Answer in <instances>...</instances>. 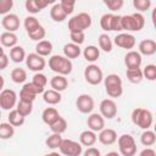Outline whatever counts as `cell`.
I'll return each instance as SVG.
<instances>
[{
	"label": "cell",
	"mask_w": 156,
	"mask_h": 156,
	"mask_svg": "<svg viewBox=\"0 0 156 156\" xmlns=\"http://www.w3.org/2000/svg\"><path fill=\"white\" fill-rule=\"evenodd\" d=\"M141 55L139 51L130 50L124 56V65L127 66V69H134V68H140L141 66Z\"/></svg>",
	"instance_id": "cell-17"
},
{
	"label": "cell",
	"mask_w": 156,
	"mask_h": 156,
	"mask_svg": "<svg viewBox=\"0 0 156 156\" xmlns=\"http://www.w3.org/2000/svg\"><path fill=\"white\" fill-rule=\"evenodd\" d=\"M82 54L80 46L74 44V43H67L63 46V56H66L67 58H77L79 57V55Z\"/></svg>",
	"instance_id": "cell-26"
},
{
	"label": "cell",
	"mask_w": 156,
	"mask_h": 156,
	"mask_svg": "<svg viewBox=\"0 0 156 156\" xmlns=\"http://www.w3.org/2000/svg\"><path fill=\"white\" fill-rule=\"evenodd\" d=\"M133 6L135 10H138L141 13L151 7V1L150 0H133Z\"/></svg>",
	"instance_id": "cell-45"
},
{
	"label": "cell",
	"mask_w": 156,
	"mask_h": 156,
	"mask_svg": "<svg viewBox=\"0 0 156 156\" xmlns=\"http://www.w3.org/2000/svg\"><path fill=\"white\" fill-rule=\"evenodd\" d=\"M35 52L43 57L50 56L52 52V44L49 40H41L35 45Z\"/></svg>",
	"instance_id": "cell-28"
},
{
	"label": "cell",
	"mask_w": 156,
	"mask_h": 156,
	"mask_svg": "<svg viewBox=\"0 0 156 156\" xmlns=\"http://www.w3.org/2000/svg\"><path fill=\"white\" fill-rule=\"evenodd\" d=\"M83 156H101V152H100L99 149L90 146V147H88V149L83 152Z\"/></svg>",
	"instance_id": "cell-51"
},
{
	"label": "cell",
	"mask_w": 156,
	"mask_h": 156,
	"mask_svg": "<svg viewBox=\"0 0 156 156\" xmlns=\"http://www.w3.org/2000/svg\"><path fill=\"white\" fill-rule=\"evenodd\" d=\"M113 43L122 49H127L130 51V49H133L135 46V37L133 34L129 33H119L113 38Z\"/></svg>",
	"instance_id": "cell-14"
},
{
	"label": "cell",
	"mask_w": 156,
	"mask_h": 156,
	"mask_svg": "<svg viewBox=\"0 0 156 156\" xmlns=\"http://www.w3.org/2000/svg\"><path fill=\"white\" fill-rule=\"evenodd\" d=\"M43 99L48 105H57L58 102H61V93L54 90V89H48L44 91L43 94Z\"/></svg>",
	"instance_id": "cell-27"
},
{
	"label": "cell",
	"mask_w": 156,
	"mask_h": 156,
	"mask_svg": "<svg viewBox=\"0 0 156 156\" xmlns=\"http://www.w3.org/2000/svg\"><path fill=\"white\" fill-rule=\"evenodd\" d=\"M126 76H127V79L133 83V84H138L143 80L144 78V74H143V69L141 68H134V69H127L126 72Z\"/></svg>",
	"instance_id": "cell-33"
},
{
	"label": "cell",
	"mask_w": 156,
	"mask_h": 156,
	"mask_svg": "<svg viewBox=\"0 0 156 156\" xmlns=\"http://www.w3.org/2000/svg\"><path fill=\"white\" fill-rule=\"evenodd\" d=\"M104 85L106 94L110 98H119L123 94V83L118 74H107L104 78Z\"/></svg>",
	"instance_id": "cell-2"
},
{
	"label": "cell",
	"mask_w": 156,
	"mask_h": 156,
	"mask_svg": "<svg viewBox=\"0 0 156 156\" xmlns=\"http://www.w3.org/2000/svg\"><path fill=\"white\" fill-rule=\"evenodd\" d=\"M98 139L99 141L102 144V145H112L117 141V133L115 129H111V128H105L102 129L99 135H98Z\"/></svg>",
	"instance_id": "cell-19"
},
{
	"label": "cell",
	"mask_w": 156,
	"mask_h": 156,
	"mask_svg": "<svg viewBox=\"0 0 156 156\" xmlns=\"http://www.w3.org/2000/svg\"><path fill=\"white\" fill-rule=\"evenodd\" d=\"M49 67L52 72L60 74V76H68L72 69H73V65L72 61L69 58H67L66 56L62 55H52L49 58Z\"/></svg>",
	"instance_id": "cell-1"
},
{
	"label": "cell",
	"mask_w": 156,
	"mask_h": 156,
	"mask_svg": "<svg viewBox=\"0 0 156 156\" xmlns=\"http://www.w3.org/2000/svg\"><path fill=\"white\" fill-rule=\"evenodd\" d=\"M60 5L61 7L63 9V11L68 15H71L73 11H74V6H76V1L74 0H61L60 1Z\"/></svg>",
	"instance_id": "cell-47"
},
{
	"label": "cell",
	"mask_w": 156,
	"mask_h": 156,
	"mask_svg": "<svg viewBox=\"0 0 156 156\" xmlns=\"http://www.w3.org/2000/svg\"><path fill=\"white\" fill-rule=\"evenodd\" d=\"M13 6V1L12 0H1L0 1V15L6 16L9 15L10 10Z\"/></svg>",
	"instance_id": "cell-48"
},
{
	"label": "cell",
	"mask_w": 156,
	"mask_h": 156,
	"mask_svg": "<svg viewBox=\"0 0 156 156\" xmlns=\"http://www.w3.org/2000/svg\"><path fill=\"white\" fill-rule=\"evenodd\" d=\"M17 40H18L17 35L15 33H11V32H6L5 30L0 35V43L5 48H10V49L15 48L17 45Z\"/></svg>",
	"instance_id": "cell-25"
},
{
	"label": "cell",
	"mask_w": 156,
	"mask_h": 156,
	"mask_svg": "<svg viewBox=\"0 0 156 156\" xmlns=\"http://www.w3.org/2000/svg\"><path fill=\"white\" fill-rule=\"evenodd\" d=\"M115 15L113 13H105L100 18V27L105 32H112V23H113Z\"/></svg>",
	"instance_id": "cell-40"
},
{
	"label": "cell",
	"mask_w": 156,
	"mask_h": 156,
	"mask_svg": "<svg viewBox=\"0 0 156 156\" xmlns=\"http://www.w3.org/2000/svg\"><path fill=\"white\" fill-rule=\"evenodd\" d=\"M83 56L88 62L93 63L100 57V49H98V46L95 45H88L83 50Z\"/></svg>",
	"instance_id": "cell-29"
},
{
	"label": "cell",
	"mask_w": 156,
	"mask_h": 156,
	"mask_svg": "<svg viewBox=\"0 0 156 156\" xmlns=\"http://www.w3.org/2000/svg\"><path fill=\"white\" fill-rule=\"evenodd\" d=\"M10 77H11V80L13 83H17V84H21V83H24L26 79H27V71L24 68H21V67H16L11 71L10 73Z\"/></svg>",
	"instance_id": "cell-31"
},
{
	"label": "cell",
	"mask_w": 156,
	"mask_h": 156,
	"mask_svg": "<svg viewBox=\"0 0 156 156\" xmlns=\"http://www.w3.org/2000/svg\"><path fill=\"white\" fill-rule=\"evenodd\" d=\"M91 26V16L87 12H80L73 16L68 21V29L69 33L73 32H84Z\"/></svg>",
	"instance_id": "cell-5"
},
{
	"label": "cell",
	"mask_w": 156,
	"mask_h": 156,
	"mask_svg": "<svg viewBox=\"0 0 156 156\" xmlns=\"http://www.w3.org/2000/svg\"><path fill=\"white\" fill-rule=\"evenodd\" d=\"M151 20H152V24H154V27L156 29V6L154 7V10L151 12Z\"/></svg>",
	"instance_id": "cell-54"
},
{
	"label": "cell",
	"mask_w": 156,
	"mask_h": 156,
	"mask_svg": "<svg viewBox=\"0 0 156 156\" xmlns=\"http://www.w3.org/2000/svg\"><path fill=\"white\" fill-rule=\"evenodd\" d=\"M145 26V17L140 12L122 16V28L127 32H139Z\"/></svg>",
	"instance_id": "cell-4"
},
{
	"label": "cell",
	"mask_w": 156,
	"mask_h": 156,
	"mask_svg": "<svg viewBox=\"0 0 156 156\" xmlns=\"http://www.w3.org/2000/svg\"><path fill=\"white\" fill-rule=\"evenodd\" d=\"M10 58L15 63H21L22 61H24L27 58L24 49L22 46H20V45H16L15 48L10 49Z\"/></svg>",
	"instance_id": "cell-30"
},
{
	"label": "cell",
	"mask_w": 156,
	"mask_h": 156,
	"mask_svg": "<svg viewBox=\"0 0 156 156\" xmlns=\"http://www.w3.org/2000/svg\"><path fill=\"white\" fill-rule=\"evenodd\" d=\"M1 26L4 27V29H6V32L15 33L20 28V17L15 13H9L6 16H2Z\"/></svg>",
	"instance_id": "cell-16"
},
{
	"label": "cell",
	"mask_w": 156,
	"mask_h": 156,
	"mask_svg": "<svg viewBox=\"0 0 156 156\" xmlns=\"http://www.w3.org/2000/svg\"><path fill=\"white\" fill-rule=\"evenodd\" d=\"M104 73L102 69L98 65H88L84 69V79L90 85H98L101 82H104Z\"/></svg>",
	"instance_id": "cell-7"
},
{
	"label": "cell",
	"mask_w": 156,
	"mask_h": 156,
	"mask_svg": "<svg viewBox=\"0 0 156 156\" xmlns=\"http://www.w3.org/2000/svg\"><path fill=\"white\" fill-rule=\"evenodd\" d=\"M50 17L55 22H63L67 18V13L61 7L60 2H55L50 9Z\"/></svg>",
	"instance_id": "cell-24"
},
{
	"label": "cell",
	"mask_w": 156,
	"mask_h": 156,
	"mask_svg": "<svg viewBox=\"0 0 156 156\" xmlns=\"http://www.w3.org/2000/svg\"><path fill=\"white\" fill-rule=\"evenodd\" d=\"M104 4L108 7V10L115 12V11H118L122 9L124 1L123 0H104Z\"/></svg>",
	"instance_id": "cell-46"
},
{
	"label": "cell",
	"mask_w": 156,
	"mask_h": 156,
	"mask_svg": "<svg viewBox=\"0 0 156 156\" xmlns=\"http://www.w3.org/2000/svg\"><path fill=\"white\" fill-rule=\"evenodd\" d=\"M63 139L61 136V134H56V133H52L51 135H49L45 140V145L51 149V150H55V149H60L61 144H62Z\"/></svg>",
	"instance_id": "cell-35"
},
{
	"label": "cell",
	"mask_w": 156,
	"mask_h": 156,
	"mask_svg": "<svg viewBox=\"0 0 156 156\" xmlns=\"http://www.w3.org/2000/svg\"><path fill=\"white\" fill-rule=\"evenodd\" d=\"M154 132L156 133V123H155V126H154Z\"/></svg>",
	"instance_id": "cell-57"
},
{
	"label": "cell",
	"mask_w": 156,
	"mask_h": 156,
	"mask_svg": "<svg viewBox=\"0 0 156 156\" xmlns=\"http://www.w3.org/2000/svg\"><path fill=\"white\" fill-rule=\"evenodd\" d=\"M50 87H51V89H54V90L61 93V91H63V90L67 89V87H68V80H67V78H66L65 76L57 74V76H54V77L50 79Z\"/></svg>",
	"instance_id": "cell-22"
},
{
	"label": "cell",
	"mask_w": 156,
	"mask_h": 156,
	"mask_svg": "<svg viewBox=\"0 0 156 156\" xmlns=\"http://www.w3.org/2000/svg\"><path fill=\"white\" fill-rule=\"evenodd\" d=\"M98 41H99V48H100L104 52H111V51H112L113 43H112L111 38L108 37V34H106V33L100 34L99 38H98Z\"/></svg>",
	"instance_id": "cell-32"
},
{
	"label": "cell",
	"mask_w": 156,
	"mask_h": 156,
	"mask_svg": "<svg viewBox=\"0 0 156 156\" xmlns=\"http://www.w3.org/2000/svg\"><path fill=\"white\" fill-rule=\"evenodd\" d=\"M130 118H132V122H133L136 127H139V128H141V129H144V130L149 129V128L152 126V122H154L152 113H151L149 110L143 108V107H136V108H134V110L132 111Z\"/></svg>",
	"instance_id": "cell-3"
},
{
	"label": "cell",
	"mask_w": 156,
	"mask_h": 156,
	"mask_svg": "<svg viewBox=\"0 0 156 156\" xmlns=\"http://www.w3.org/2000/svg\"><path fill=\"white\" fill-rule=\"evenodd\" d=\"M50 129L52 133H56V134H62L66 132L67 129V121L63 118V117H60L55 123H52L50 126Z\"/></svg>",
	"instance_id": "cell-41"
},
{
	"label": "cell",
	"mask_w": 156,
	"mask_h": 156,
	"mask_svg": "<svg viewBox=\"0 0 156 156\" xmlns=\"http://www.w3.org/2000/svg\"><path fill=\"white\" fill-rule=\"evenodd\" d=\"M112 30H116V32L123 30V28H122V16L115 15L113 23H112Z\"/></svg>",
	"instance_id": "cell-50"
},
{
	"label": "cell",
	"mask_w": 156,
	"mask_h": 156,
	"mask_svg": "<svg viewBox=\"0 0 156 156\" xmlns=\"http://www.w3.org/2000/svg\"><path fill=\"white\" fill-rule=\"evenodd\" d=\"M58 150L65 156H80L83 154V145L72 139H63Z\"/></svg>",
	"instance_id": "cell-8"
},
{
	"label": "cell",
	"mask_w": 156,
	"mask_h": 156,
	"mask_svg": "<svg viewBox=\"0 0 156 156\" xmlns=\"http://www.w3.org/2000/svg\"><path fill=\"white\" fill-rule=\"evenodd\" d=\"M105 156H119V154H117L116 151H110V152H107Z\"/></svg>",
	"instance_id": "cell-56"
},
{
	"label": "cell",
	"mask_w": 156,
	"mask_h": 156,
	"mask_svg": "<svg viewBox=\"0 0 156 156\" xmlns=\"http://www.w3.org/2000/svg\"><path fill=\"white\" fill-rule=\"evenodd\" d=\"M51 2H52L51 0H26L24 6L29 13L35 15V13H39L41 10H44Z\"/></svg>",
	"instance_id": "cell-18"
},
{
	"label": "cell",
	"mask_w": 156,
	"mask_h": 156,
	"mask_svg": "<svg viewBox=\"0 0 156 156\" xmlns=\"http://www.w3.org/2000/svg\"><path fill=\"white\" fill-rule=\"evenodd\" d=\"M15 135V127L9 122H2L0 124V138L2 140L11 139Z\"/></svg>",
	"instance_id": "cell-34"
},
{
	"label": "cell",
	"mask_w": 156,
	"mask_h": 156,
	"mask_svg": "<svg viewBox=\"0 0 156 156\" xmlns=\"http://www.w3.org/2000/svg\"><path fill=\"white\" fill-rule=\"evenodd\" d=\"M143 74L147 80H156V65H146L143 69Z\"/></svg>",
	"instance_id": "cell-44"
},
{
	"label": "cell",
	"mask_w": 156,
	"mask_h": 156,
	"mask_svg": "<svg viewBox=\"0 0 156 156\" xmlns=\"http://www.w3.org/2000/svg\"><path fill=\"white\" fill-rule=\"evenodd\" d=\"M87 124L90 130L100 133L102 129H105V118L100 113H90L87 119Z\"/></svg>",
	"instance_id": "cell-15"
},
{
	"label": "cell",
	"mask_w": 156,
	"mask_h": 156,
	"mask_svg": "<svg viewBox=\"0 0 156 156\" xmlns=\"http://www.w3.org/2000/svg\"><path fill=\"white\" fill-rule=\"evenodd\" d=\"M139 52L140 55H145V56H151L156 52V40L152 39H144L139 43Z\"/></svg>",
	"instance_id": "cell-20"
},
{
	"label": "cell",
	"mask_w": 156,
	"mask_h": 156,
	"mask_svg": "<svg viewBox=\"0 0 156 156\" xmlns=\"http://www.w3.org/2000/svg\"><path fill=\"white\" fill-rule=\"evenodd\" d=\"M44 156H61V155L58 152H56V151H52V152H49V154H46Z\"/></svg>",
	"instance_id": "cell-55"
},
{
	"label": "cell",
	"mask_w": 156,
	"mask_h": 156,
	"mask_svg": "<svg viewBox=\"0 0 156 156\" xmlns=\"http://www.w3.org/2000/svg\"><path fill=\"white\" fill-rule=\"evenodd\" d=\"M94 106V99L89 94H80L76 100V107L80 113H91Z\"/></svg>",
	"instance_id": "cell-12"
},
{
	"label": "cell",
	"mask_w": 156,
	"mask_h": 156,
	"mask_svg": "<svg viewBox=\"0 0 156 156\" xmlns=\"http://www.w3.org/2000/svg\"><path fill=\"white\" fill-rule=\"evenodd\" d=\"M60 117H61V116H60L58 111H57L55 107H46V108L43 111V113H41V119H43V122H44L46 126H49V127H50L52 123H55Z\"/></svg>",
	"instance_id": "cell-21"
},
{
	"label": "cell",
	"mask_w": 156,
	"mask_h": 156,
	"mask_svg": "<svg viewBox=\"0 0 156 156\" xmlns=\"http://www.w3.org/2000/svg\"><path fill=\"white\" fill-rule=\"evenodd\" d=\"M7 65H9V57H7V55L4 52V50H2V52H1V58H0V69H5L6 67H7Z\"/></svg>",
	"instance_id": "cell-52"
},
{
	"label": "cell",
	"mask_w": 156,
	"mask_h": 156,
	"mask_svg": "<svg viewBox=\"0 0 156 156\" xmlns=\"http://www.w3.org/2000/svg\"><path fill=\"white\" fill-rule=\"evenodd\" d=\"M99 108H100V115L104 118L112 119L117 115V105L112 99H104L100 102Z\"/></svg>",
	"instance_id": "cell-13"
},
{
	"label": "cell",
	"mask_w": 156,
	"mask_h": 156,
	"mask_svg": "<svg viewBox=\"0 0 156 156\" xmlns=\"http://www.w3.org/2000/svg\"><path fill=\"white\" fill-rule=\"evenodd\" d=\"M45 90L38 88L37 85H34L32 82L30 83H26L21 91H20V100H23V101H30L33 102L37 98L38 94H44Z\"/></svg>",
	"instance_id": "cell-10"
},
{
	"label": "cell",
	"mask_w": 156,
	"mask_h": 156,
	"mask_svg": "<svg viewBox=\"0 0 156 156\" xmlns=\"http://www.w3.org/2000/svg\"><path fill=\"white\" fill-rule=\"evenodd\" d=\"M98 140V136H96V133L90 130V129H87V130H83L80 134H79V143L83 145V146H93Z\"/></svg>",
	"instance_id": "cell-23"
},
{
	"label": "cell",
	"mask_w": 156,
	"mask_h": 156,
	"mask_svg": "<svg viewBox=\"0 0 156 156\" xmlns=\"http://www.w3.org/2000/svg\"><path fill=\"white\" fill-rule=\"evenodd\" d=\"M16 110H17L23 117H27V116H29V115L32 113V111H33V102L20 100V101L17 102Z\"/></svg>",
	"instance_id": "cell-38"
},
{
	"label": "cell",
	"mask_w": 156,
	"mask_h": 156,
	"mask_svg": "<svg viewBox=\"0 0 156 156\" xmlns=\"http://www.w3.org/2000/svg\"><path fill=\"white\" fill-rule=\"evenodd\" d=\"M45 35H46V30H45V28L43 27V26H40L39 28H37L35 30H33V32H30V33H28V37L32 39V40H34V41H41L44 38H45Z\"/></svg>",
	"instance_id": "cell-43"
},
{
	"label": "cell",
	"mask_w": 156,
	"mask_h": 156,
	"mask_svg": "<svg viewBox=\"0 0 156 156\" xmlns=\"http://www.w3.org/2000/svg\"><path fill=\"white\" fill-rule=\"evenodd\" d=\"M32 83H33L34 85H37L38 88L45 90V87H46V84H48V78H46V76L43 74V73H35V74L33 76Z\"/></svg>",
	"instance_id": "cell-42"
},
{
	"label": "cell",
	"mask_w": 156,
	"mask_h": 156,
	"mask_svg": "<svg viewBox=\"0 0 156 156\" xmlns=\"http://www.w3.org/2000/svg\"><path fill=\"white\" fill-rule=\"evenodd\" d=\"M69 38H71L72 43L80 45L85 40V34H84V32H73V33H69Z\"/></svg>",
	"instance_id": "cell-49"
},
{
	"label": "cell",
	"mask_w": 156,
	"mask_h": 156,
	"mask_svg": "<svg viewBox=\"0 0 156 156\" xmlns=\"http://www.w3.org/2000/svg\"><path fill=\"white\" fill-rule=\"evenodd\" d=\"M17 106V94L12 89H2L0 93V107L5 111H11Z\"/></svg>",
	"instance_id": "cell-9"
},
{
	"label": "cell",
	"mask_w": 156,
	"mask_h": 156,
	"mask_svg": "<svg viewBox=\"0 0 156 156\" xmlns=\"http://www.w3.org/2000/svg\"><path fill=\"white\" fill-rule=\"evenodd\" d=\"M26 65L27 67L33 71V72H37V73H40L45 66H46V61L43 56L38 55L37 52H32L29 55H27V58H26Z\"/></svg>",
	"instance_id": "cell-11"
},
{
	"label": "cell",
	"mask_w": 156,
	"mask_h": 156,
	"mask_svg": "<svg viewBox=\"0 0 156 156\" xmlns=\"http://www.w3.org/2000/svg\"><path fill=\"white\" fill-rule=\"evenodd\" d=\"M117 144L122 156H134L136 154V144L130 134H122L118 136Z\"/></svg>",
	"instance_id": "cell-6"
},
{
	"label": "cell",
	"mask_w": 156,
	"mask_h": 156,
	"mask_svg": "<svg viewBox=\"0 0 156 156\" xmlns=\"http://www.w3.org/2000/svg\"><path fill=\"white\" fill-rule=\"evenodd\" d=\"M23 26H24V29H26V32H27V34H28V33L35 30L37 28H39L41 24L39 23V21H38L37 17H34V16H27V17L24 18Z\"/></svg>",
	"instance_id": "cell-39"
},
{
	"label": "cell",
	"mask_w": 156,
	"mask_h": 156,
	"mask_svg": "<svg viewBox=\"0 0 156 156\" xmlns=\"http://www.w3.org/2000/svg\"><path fill=\"white\" fill-rule=\"evenodd\" d=\"M7 118H9V123L12 124L13 127H21V126H23L24 119H26V117H23L16 108H13V110L10 111Z\"/></svg>",
	"instance_id": "cell-37"
},
{
	"label": "cell",
	"mask_w": 156,
	"mask_h": 156,
	"mask_svg": "<svg viewBox=\"0 0 156 156\" xmlns=\"http://www.w3.org/2000/svg\"><path fill=\"white\" fill-rule=\"evenodd\" d=\"M140 143L144 146H152L156 143V133L150 129L144 130L140 135Z\"/></svg>",
	"instance_id": "cell-36"
},
{
	"label": "cell",
	"mask_w": 156,
	"mask_h": 156,
	"mask_svg": "<svg viewBox=\"0 0 156 156\" xmlns=\"http://www.w3.org/2000/svg\"><path fill=\"white\" fill-rule=\"evenodd\" d=\"M139 156H156V152L151 147H146L139 154Z\"/></svg>",
	"instance_id": "cell-53"
}]
</instances>
